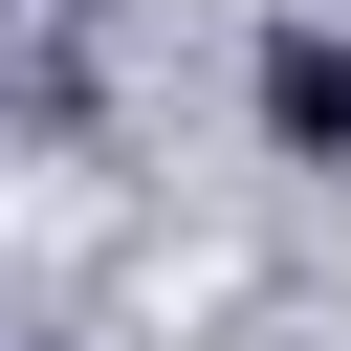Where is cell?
I'll use <instances>...</instances> for the list:
<instances>
[{"label": "cell", "mask_w": 351, "mask_h": 351, "mask_svg": "<svg viewBox=\"0 0 351 351\" xmlns=\"http://www.w3.org/2000/svg\"><path fill=\"white\" fill-rule=\"evenodd\" d=\"M263 154L351 176V22H263Z\"/></svg>", "instance_id": "cell-1"}]
</instances>
